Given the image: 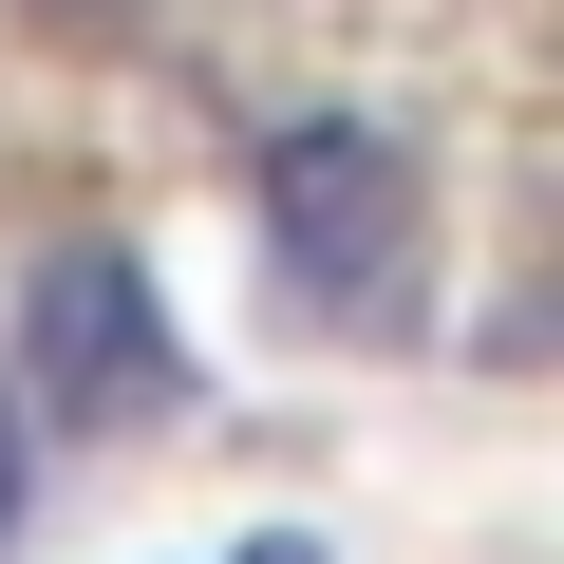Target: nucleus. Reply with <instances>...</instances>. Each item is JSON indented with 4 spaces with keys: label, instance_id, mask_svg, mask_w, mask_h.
I'll list each match as a JSON object with an SVG mask.
<instances>
[{
    "label": "nucleus",
    "instance_id": "f257e3e1",
    "mask_svg": "<svg viewBox=\"0 0 564 564\" xmlns=\"http://www.w3.org/2000/svg\"><path fill=\"white\" fill-rule=\"evenodd\" d=\"M263 226H282V263H302L321 302H377V282H395V226H414L395 132H358V113L263 132Z\"/></svg>",
    "mask_w": 564,
    "mask_h": 564
},
{
    "label": "nucleus",
    "instance_id": "f03ea898",
    "mask_svg": "<svg viewBox=\"0 0 564 564\" xmlns=\"http://www.w3.org/2000/svg\"><path fill=\"white\" fill-rule=\"evenodd\" d=\"M20 358H39V414H76V433L170 414V321H151V282H132L113 245H57V263H39Z\"/></svg>",
    "mask_w": 564,
    "mask_h": 564
},
{
    "label": "nucleus",
    "instance_id": "7ed1b4c3",
    "mask_svg": "<svg viewBox=\"0 0 564 564\" xmlns=\"http://www.w3.org/2000/svg\"><path fill=\"white\" fill-rule=\"evenodd\" d=\"M0 527H20V414H0Z\"/></svg>",
    "mask_w": 564,
    "mask_h": 564
}]
</instances>
